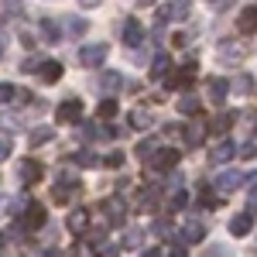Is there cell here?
Segmentation results:
<instances>
[{
    "label": "cell",
    "mask_w": 257,
    "mask_h": 257,
    "mask_svg": "<svg viewBox=\"0 0 257 257\" xmlns=\"http://www.w3.org/2000/svg\"><path fill=\"white\" fill-rule=\"evenodd\" d=\"M76 196H79V178L62 168L59 182H55V189H52V199H55V202H72Z\"/></svg>",
    "instance_id": "6da1fadb"
},
{
    "label": "cell",
    "mask_w": 257,
    "mask_h": 257,
    "mask_svg": "<svg viewBox=\"0 0 257 257\" xmlns=\"http://www.w3.org/2000/svg\"><path fill=\"white\" fill-rule=\"evenodd\" d=\"M123 216H127V206H123V199H120V196H110V199L99 202V219H103L106 226L123 223Z\"/></svg>",
    "instance_id": "7a4b0ae2"
},
{
    "label": "cell",
    "mask_w": 257,
    "mask_h": 257,
    "mask_svg": "<svg viewBox=\"0 0 257 257\" xmlns=\"http://www.w3.org/2000/svg\"><path fill=\"white\" fill-rule=\"evenodd\" d=\"M189 14H192V0H172L158 11V28L168 24V21H185Z\"/></svg>",
    "instance_id": "3957f363"
},
{
    "label": "cell",
    "mask_w": 257,
    "mask_h": 257,
    "mask_svg": "<svg viewBox=\"0 0 257 257\" xmlns=\"http://www.w3.org/2000/svg\"><path fill=\"white\" fill-rule=\"evenodd\" d=\"M243 172H237V168H226V172H219L216 182H213V189H216L219 196H230V192H237L240 185H243Z\"/></svg>",
    "instance_id": "277c9868"
},
{
    "label": "cell",
    "mask_w": 257,
    "mask_h": 257,
    "mask_svg": "<svg viewBox=\"0 0 257 257\" xmlns=\"http://www.w3.org/2000/svg\"><path fill=\"white\" fill-rule=\"evenodd\" d=\"M18 178H21V185H35V182L45 178V165L38 158H24L18 165Z\"/></svg>",
    "instance_id": "5b68a950"
},
{
    "label": "cell",
    "mask_w": 257,
    "mask_h": 257,
    "mask_svg": "<svg viewBox=\"0 0 257 257\" xmlns=\"http://www.w3.org/2000/svg\"><path fill=\"white\" fill-rule=\"evenodd\" d=\"M106 55H110V45H82L79 65H86V69H96V65H103V62H106Z\"/></svg>",
    "instance_id": "8992f818"
},
{
    "label": "cell",
    "mask_w": 257,
    "mask_h": 257,
    "mask_svg": "<svg viewBox=\"0 0 257 257\" xmlns=\"http://www.w3.org/2000/svg\"><path fill=\"white\" fill-rule=\"evenodd\" d=\"M202 237H206V223H202V219H185V223H182V230H178V243H182V247L199 243Z\"/></svg>",
    "instance_id": "52a82bcc"
},
{
    "label": "cell",
    "mask_w": 257,
    "mask_h": 257,
    "mask_svg": "<svg viewBox=\"0 0 257 257\" xmlns=\"http://www.w3.org/2000/svg\"><path fill=\"white\" fill-rule=\"evenodd\" d=\"M178 158H182V155H178L175 148H158L155 158L148 161V165H151V172H172V168L178 165Z\"/></svg>",
    "instance_id": "ba28073f"
},
{
    "label": "cell",
    "mask_w": 257,
    "mask_h": 257,
    "mask_svg": "<svg viewBox=\"0 0 257 257\" xmlns=\"http://www.w3.org/2000/svg\"><path fill=\"white\" fill-rule=\"evenodd\" d=\"M219 62L226 65V62H243L247 55H250V45H240V41H223L219 45Z\"/></svg>",
    "instance_id": "9c48e42d"
},
{
    "label": "cell",
    "mask_w": 257,
    "mask_h": 257,
    "mask_svg": "<svg viewBox=\"0 0 257 257\" xmlns=\"http://www.w3.org/2000/svg\"><path fill=\"white\" fill-rule=\"evenodd\" d=\"M55 120H59V123H79L82 120V103L79 99H65V103H59V106H55Z\"/></svg>",
    "instance_id": "30bf717a"
},
{
    "label": "cell",
    "mask_w": 257,
    "mask_h": 257,
    "mask_svg": "<svg viewBox=\"0 0 257 257\" xmlns=\"http://www.w3.org/2000/svg\"><path fill=\"white\" fill-rule=\"evenodd\" d=\"M48 223V213H45V206L38 202H31L28 209H24V219H21V230H41Z\"/></svg>",
    "instance_id": "8fae6325"
},
{
    "label": "cell",
    "mask_w": 257,
    "mask_h": 257,
    "mask_svg": "<svg viewBox=\"0 0 257 257\" xmlns=\"http://www.w3.org/2000/svg\"><path fill=\"white\" fill-rule=\"evenodd\" d=\"M89 223H93V213H89V209H72V213L65 216L69 233H86V230H89Z\"/></svg>",
    "instance_id": "7c38bea8"
},
{
    "label": "cell",
    "mask_w": 257,
    "mask_h": 257,
    "mask_svg": "<svg viewBox=\"0 0 257 257\" xmlns=\"http://www.w3.org/2000/svg\"><path fill=\"white\" fill-rule=\"evenodd\" d=\"M120 38H123V45H141L144 41V24L138 18H127L123 28H120Z\"/></svg>",
    "instance_id": "4fadbf2b"
},
{
    "label": "cell",
    "mask_w": 257,
    "mask_h": 257,
    "mask_svg": "<svg viewBox=\"0 0 257 257\" xmlns=\"http://www.w3.org/2000/svg\"><path fill=\"white\" fill-rule=\"evenodd\" d=\"M182 141H185V148H199V144L206 141V123H202V120L185 123V127H182Z\"/></svg>",
    "instance_id": "5bb4252c"
},
{
    "label": "cell",
    "mask_w": 257,
    "mask_h": 257,
    "mask_svg": "<svg viewBox=\"0 0 257 257\" xmlns=\"http://www.w3.org/2000/svg\"><path fill=\"white\" fill-rule=\"evenodd\" d=\"M254 230V213H237L230 216V237H247Z\"/></svg>",
    "instance_id": "9a60e30c"
},
{
    "label": "cell",
    "mask_w": 257,
    "mask_h": 257,
    "mask_svg": "<svg viewBox=\"0 0 257 257\" xmlns=\"http://www.w3.org/2000/svg\"><path fill=\"white\" fill-rule=\"evenodd\" d=\"M168 86H172V89H182V93H185V89H192V86H196V69H192V65L178 69V76H172Z\"/></svg>",
    "instance_id": "2e32d148"
},
{
    "label": "cell",
    "mask_w": 257,
    "mask_h": 257,
    "mask_svg": "<svg viewBox=\"0 0 257 257\" xmlns=\"http://www.w3.org/2000/svg\"><path fill=\"white\" fill-rule=\"evenodd\" d=\"M237 31L240 35H257V7H247L237 18Z\"/></svg>",
    "instance_id": "e0dca14e"
},
{
    "label": "cell",
    "mask_w": 257,
    "mask_h": 257,
    "mask_svg": "<svg viewBox=\"0 0 257 257\" xmlns=\"http://www.w3.org/2000/svg\"><path fill=\"white\" fill-rule=\"evenodd\" d=\"M233 155H237V144H233V141H223V144H216V148H213L209 161H213V165H226Z\"/></svg>",
    "instance_id": "ac0fdd59"
},
{
    "label": "cell",
    "mask_w": 257,
    "mask_h": 257,
    "mask_svg": "<svg viewBox=\"0 0 257 257\" xmlns=\"http://www.w3.org/2000/svg\"><path fill=\"white\" fill-rule=\"evenodd\" d=\"M38 79L48 82V86H52V82H59L62 79V65H59V62H52V59L41 62V65H38Z\"/></svg>",
    "instance_id": "d6986e66"
},
{
    "label": "cell",
    "mask_w": 257,
    "mask_h": 257,
    "mask_svg": "<svg viewBox=\"0 0 257 257\" xmlns=\"http://www.w3.org/2000/svg\"><path fill=\"white\" fill-rule=\"evenodd\" d=\"M38 31H41V38H45V41H59L62 38V24L55 18H41L38 21Z\"/></svg>",
    "instance_id": "ffe728a7"
},
{
    "label": "cell",
    "mask_w": 257,
    "mask_h": 257,
    "mask_svg": "<svg viewBox=\"0 0 257 257\" xmlns=\"http://www.w3.org/2000/svg\"><path fill=\"white\" fill-rule=\"evenodd\" d=\"M86 18H65L62 21V35H72V38H79V35H86Z\"/></svg>",
    "instance_id": "44dd1931"
},
{
    "label": "cell",
    "mask_w": 257,
    "mask_h": 257,
    "mask_svg": "<svg viewBox=\"0 0 257 257\" xmlns=\"http://www.w3.org/2000/svg\"><path fill=\"white\" fill-rule=\"evenodd\" d=\"M127 123H131L134 131H148V127H151V113H148L144 106H138V110H131V117H127Z\"/></svg>",
    "instance_id": "7402d4cb"
},
{
    "label": "cell",
    "mask_w": 257,
    "mask_h": 257,
    "mask_svg": "<svg viewBox=\"0 0 257 257\" xmlns=\"http://www.w3.org/2000/svg\"><path fill=\"white\" fill-rule=\"evenodd\" d=\"M209 96H213V103H223L230 96V79H209Z\"/></svg>",
    "instance_id": "603a6c76"
},
{
    "label": "cell",
    "mask_w": 257,
    "mask_h": 257,
    "mask_svg": "<svg viewBox=\"0 0 257 257\" xmlns=\"http://www.w3.org/2000/svg\"><path fill=\"white\" fill-rule=\"evenodd\" d=\"M120 86H123V76H120V72H103V76H99V89H103V93H117Z\"/></svg>",
    "instance_id": "cb8c5ba5"
},
{
    "label": "cell",
    "mask_w": 257,
    "mask_h": 257,
    "mask_svg": "<svg viewBox=\"0 0 257 257\" xmlns=\"http://www.w3.org/2000/svg\"><path fill=\"white\" fill-rule=\"evenodd\" d=\"M72 165H76V168H96V165H103V158H99V155H93V151H76Z\"/></svg>",
    "instance_id": "d4e9b609"
},
{
    "label": "cell",
    "mask_w": 257,
    "mask_h": 257,
    "mask_svg": "<svg viewBox=\"0 0 257 257\" xmlns=\"http://www.w3.org/2000/svg\"><path fill=\"white\" fill-rule=\"evenodd\" d=\"M14 131H21V117L11 113V110H4L0 113V134H14Z\"/></svg>",
    "instance_id": "484cf974"
},
{
    "label": "cell",
    "mask_w": 257,
    "mask_h": 257,
    "mask_svg": "<svg viewBox=\"0 0 257 257\" xmlns=\"http://www.w3.org/2000/svg\"><path fill=\"white\" fill-rule=\"evenodd\" d=\"M172 69V59L161 52V55H155V62H151V79H165V72Z\"/></svg>",
    "instance_id": "4316f807"
},
{
    "label": "cell",
    "mask_w": 257,
    "mask_h": 257,
    "mask_svg": "<svg viewBox=\"0 0 257 257\" xmlns=\"http://www.w3.org/2000/svg\"><path fill=\"white\" fill-rule=\"evenodd\" d=\"M199 110H202V99H196V96H182V99H178V113H185V117H196Z\"/></svg>",
    "instance_id": "83f0119b"
},
{
    "label": "cell",
    "mask_w": 257,
    "mask_h": 257,
    "mask_svg": "<svg viewBox=\"0 0 257 257\" xmlns=\"http://www.w3.org/2000/svg\"><path fill=\"white\" fill-rule=\"evenodd\" d=\"M233 120H237V113H219V117L213 120V123H209V127H213V131H216V134H226V131H230V127H233Z\"/></svg>",
    "instance_id": "f1b7e54d"
},
{
    "label": "cell",
    "mask_w": 257,
    "mask_h": 257,
    "mask_svg": "<svg viewBox=\"0 0 257 257\" xmlns=\"http://www.w3.org/2000/svg\"><path fill=\"white\" fill-rule=\"evenodd\" d=\"M48 141H52V127H38V131H31V134H28V144H31V148L48 144Z\"/></svg>",
    "instance_id": "f546056e"
},
{
    "label": "cell",
    "mask_w": 257,
    "mask_h": 257,
    "mask_svg": "<svg viewBox=\"0 0 257 257\" xmlns=\"http://www.w3.org/2000/svg\"><path fill=\"white\" fill-rule=\"evenodd\" d=\"M155 151H158V144H155V141H141V144H138V151H134V155H138V158L144 161V165H148V161L155 158Z\"/></svg>",
    "instance_id": "4dcf8cb0"
},
{
    "label": "cell",
    "mask_w": 257,
    "mask_h": 257,
    "mask_svg": "<svg viewBox=\"0 0 257 257\" xmlns=\"http://www.w3.org/2000/svg\"><path fill=\"white\" fill-rule=\"evenodd\" d=\"M230 89H233V93H250V89H254V79H250L247 72H240L237 79L230 82Z\"/></svg>",
    "instance_id": "1f68e13d"
},
{
    "label": "cell",
    "mask_w": 257,
    "mask_h": 257,
    "mask_svg": "<svg viewBox=\"0 0 257 257\" xmlns=\"http://www.w3.org/2000/svg\"><path fill=\"white\" fill-rule=\"evenodd\" d=\"M117 110H120V106H117V99H103V103H99V106H96V113H99V117H103V120L117 117Z\"/></svg>",
    "instance_id": "d6a6232c"
},
{
    "label": "cell",
    "mask_w": 257,
    "mask_h": 257,
    "mask_svg": "<svg viewBox=\"0 0 257 257\" xmlns=\"http://www.w3.org/2000/svg\"><path fill=\"white\" fill-rule=\"evenodd\" d=\"M141 237H144L141 230H127V233H123V240H120V247H127V250H134V247H141Z\"/></svg>",
    "instance_id": "836d02e7"
},
{
    "label": "cell",
    "mask_w": 257,
    "mask_h": 257,
    "mask_svg": "<svg viewBox=\"0 0 257 257\" xmlns=\"http://www.w3.org/2000/svg\"><path fill=\"white\" fill-rule=\"evenodd\" d=\"M93 254H96V250H93V243H89V240H79V243L69 250V257H93Z\"/></svg>",
    "instance_id": "e575fe53"
},
{
    "label": "cell",
    "mask_w": 257,
    "mask_h": 257,
    "mask_svg": "<svg viewBox=\"0 0 257 257\" xmlns=\"http://www.w3.org/2000/svg\"><path fill=\"white\" fill-rule=\"evenodd\" d=\"M216 202H219L216 189H213V192H209V189H202V192H199V206H216Z\"/></svg>",
    "instance_id": "d590c367"
},
{
    "label": "cell",
    "mask_w": 257,
    "mask_h": 257,
    "mask_svg": "<svg viewBox=\"0 0 257 257\" xmlns=\"http://www.w3.org/2000/svg\"><path fill=\"white\" fill-rule=\"evenodd\" d=\"M14 96H18V86H11V82H0V103H11Z\"/></svg>",
    "instance_id": "8d00e7d4"
},
{
    "label": "cell",
    "mask_w": 257,
    "mask_h": 257,
    "mask_svg": "<svg viewBox=\"0 0 257 257\" xmlns=\"http://www.w3.org/2000/svg\"><path fill=\"white\" fill-rule=\"evenodd\" d=\"M103 165H106V168H123V155H120V151H110V155L103 158Z\"/></svg>",
    "instance_id": "74e56055"
},
{
    "label": "cell",
    "mask_w": 257,
    "mask_h": 257,
    "mask_svg": "<svg viewBox=\"0 0 257 257\" xmlns=\"http://www.w3.org/2000/svg\"><path fill=\"white\" fill-rule=\"evenodd\" d=\"M202 257H233L230 254V247H219V243H213V247H206V254Z\"/></svg>",
    "instance_id": "f35d334b"
},
{
    "label": "cell",
    "mask_w": 257,
    "mask_h": 257,
    "mask_svg": "<svg viewBox=\"0 0 257 257\" xmlns=\"http://www.w3.org/2000/svg\"><path fill=\"white\" fill-rule=\"evenodd\" d=\"M182 206H185V192H182V189H175V196L168 199V209H182Z\"/></svg>",
    "instance_id": "ab89813d"
},
{
    "label": "cell",
    "mask_w": 257,
    "mask_h": 257,
    "mask_svg": "<svg viewBox=\"0 0 257 257\" xmlns=\"http://www.w3.org/2000/svg\"><path fill=\"white\" fill-rule=\"evenodd\" d=\"M120 254V243H110V247H99V257H117Z\"/></svg>",
    "instance_id": "60d3db41"
},
{
    "label": "cell",
    "mask_w": 257,
    "mask_h": 257,
    "mask_svg": "<svg viewBox=\"0 0 257 257\" xmlns=\"http://www.w3.org/2000/svg\"><path fill=\"white\" fill-rule=\"evenodd\" d=\"M14 155V148H11V141H0V161H7Z\"/></svg>",
    "instance_id": "b9f144b4"
},
{
    "label": "cell",
    "mask_w": 257,
    "mask_h": 257,
    "mask_svg": "<svg viewBox=\"0 0 257 257\" xmlns=\"http://www.w3.org/2000/svg\"><path fill=\"white\" fill-rule=\"evenodd\" d=\"M209 4H213V11H219V14H223V11H230V7H233V0H209Z\"/></svg>",
    "instance_id": "7bdbcfd3"
},
{
    "label": "cell",
    "mask_w": 257,
    "mask_h": 257,
    "mask_svg": "<svg viewBox=\"0 0 257 257\" xmlns=\"http://www.w3.org/2000/svg\"><path fill=\"white\" fill-rule=\"evenodd\" d=\"M155 230H158L161 237H168V233H172V223H168V219H158V223H155Z\"/></svg>",
    "instance_id": "ee69618b"
},
{
    "label": "cell",
    "mask_w": 257,
    "mask_h": 257,
    "mask_svg": "<svg viewBox=\"0 0 257 257\" xmlns=\"http://www.w3.org/2000/svg\"><path fill=\"white\" fill-rule=\"evenodd\" d=\"M141 257H161V250H158V247H148V250H144Z\"/></svg>",
    "instance_id": "f6af8a7d"
},
{
    "label": "cell",
    "mask_w": 257,
    "mask_h": 257,
    "mask_svg": "<svg viewBox=\"0 0 257 257\" xmlns=\"http://www.w3.org/2000/svg\"><path fill=\"white\" fill-rule=\"evenodd\" d=\"M103 0H79V7H99Z\"/></svg>",
    "instance_id": "bcb514c9"
},
{
    "label": "cell",
    "mask_w": 257,
    "mask_h": 257,
    "mask_svg": "<svg viewBox=\"0 0 257 257\" xmlns=\"http://www.w3.org/2000/svg\"><path fill=\"white\" fill-rule=\"evenodd\" d=\"M7 206H11V199H7V196H0V216H4V209H7Z\"/></svg>",
    "instance_id": "7dc6e473"
},
{
    "label": "cell",
    "mask_w": 257,
    "mask_h": 257,
    "mask_svg": "<svg viewBox=\"0 0 257 257\" xmlns=\"http://www.w3.org/2000/svg\"><path fill=\"white\" fill-rule=\"evenodd\" d=\"M4 52H7V38L0 35V59H4Z\"/></svg>",
    "instance_id": "c3c4849f"
},
{
    "label": "cell",
    "mask_w": 257,
    "mask_h": 257,
    "mask_svg": "<svg viewBox=\"0 0 257 257\" xmlns=\"http://www.w3.org/2000/svg\"><path fill=\"white\" fill-rule=\"evenodd\" d=\"M41 257H62V250H45Z\"/></svg>",
    "instance_id": "681fc988"
},
{
    "label": "cell",
    "mask_w": 257,
    "mask_h": 257,
    "mask_svg": "<svg viewBox=\"0 0 257 257\" xmlns=\"http://www.w3.org/2000/svg\"><path fill=\"white\" fill-rule=\"evenodd\" d=\"M18 4H21V0H7V7H18Z\"/></svg>",
    "instance_id": "f907efd6"
},
{
    "label": "cell",
    "mask_w": 257,
    "mask_h": 257,
    "mask_svg": "<svg viewBox=\"0 0 257 257\" xmlns=\"http://www.w3.org/2000/svg\"><path fill=\"white\" fill-rule=\"evenodd\" d=\"M0 247H4V233H0Z\"/></svg>",
    "instance_id": "816d5d0a"
}]
</instances>
